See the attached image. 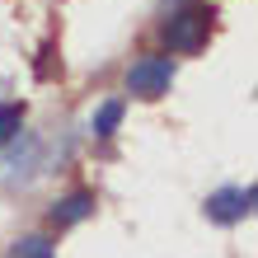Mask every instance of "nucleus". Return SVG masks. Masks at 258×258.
<instances>
[{
    "instance_id": "nucleus-1",
    "label": "nucleus",
    "mask_w": 258,
    "mask_h": 258,
    "mask_svg": "<svg viewBox=\"0 0 258 258\" xmlns=\"http://www.w3.org/2000/svg\"><path fill=\"white\" fill-rule=\"evenodd\" d=\"M207 33H211V10L207 5H183L169 19V28H164V42L174 52H197L207 42Z\"/></svg>"
},
{
    "instance_id": "nucleus-2",
    "label": "nucleus",
    "mask_w": 258,
    "mask_h": 258,
    "mask_svg": "<svg viewBox=\"0 0 258 258\" xmlns=\"http://www.w3.org/2000/svg\"><path fill=\"white\" fill-rule=\"evenodd\" d=\"M169 85H174V66L164 61V56H146V61H136L127 71V89L141 94V99H160Z\"/></svg>"
},
{
    "instance_id": "nucleus-3",
    "label": "nucleus",
    "mask_w": 258,
    "mask_h": 258,
    "mask_svg": "<svg viewBox=\"0 0 258 258\" xmlns=\"http://www.w3.org/2000/svg\"><path fill=\"white\" fill-rule=\"evenodd\" d=\"M253 207V188H221L207 197V216L211 221H239Z\"/></svg>"
},
{
    "instance_id": "nucleus-4",
    "label": "nucleus",
    "mask_w": 258,
    "mask_h": 258,
    "mask_svg": "<svg viewBox=\"0 0 258 258\" xmlns=\"http://www.w3.org/2000/svg\"><path fill=\"white\" fill-rule=\"evenodd\" d=\"M89 211H94V197H89V192H71L66 202L52 207V221L56 225H75V221H85Z\"/></svg>"
},
{
    "instance_id": "nucleus-5",
    "label": "nucleus",
    "mask_w": 258,
    "mask_h": 258,
    "mask_svg": "<svg viewBox=\"0 0 258 258\" xmlns=\"http://www.w3.org/2000/svg\"><path fill=\"white\" fill-rule=\"evenodd\" d=\"M19 127H24V103H5L0 108V146H10L19 136Z\"/></svg>"
},
{
    "instance_id": "nucleus-6",
    "label": "nucleus",
    "mask_w": 258,
    "mask_h": 258,
    "mask_svg": "<svg viewBox=\"0 0 258 258\" xmlns=\"http://www.w3.org/2000/svg\"><path fill=\"white\" fill-rule=\"evenodd\" d=\"M117 122H122V103L108 99V103L99 108V117H94V132H99V136H113V132H117Z\"/></svg>"
},
{
    "instance_id": "nucleus-7",
    "label": "nucleus",
    "mask_w": 258,
    "mask_h": 258,
    "mask_svg": "<svg viewBox=\"0 0 258 258\" xmlns=\"http://www.w3.org/2000/svg\"><path fill=\"white\" fill-rule=\"evenodd\" d=\"M10 258H52V244L42 235H28V239H19V244L10 249Z\"/></svg>"
}]
</instances>
